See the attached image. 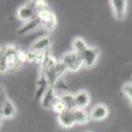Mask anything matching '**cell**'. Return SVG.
I'll return each mask as SVG.
<instances>
[{
    "label": "cell",
    "mask_w": 132,
    "mask_h": 132,
    "mask_svg": "<svg viewBox=\"0 0 132 132\" xmlns=\"http://www.w3.org/2000/svg\"><path fill=\"white\" fill-rule=\"evenodd\" d=\"M19 49L12 44H6L1 47L0 71L1 73H6L15 69L21 65L17 58Z\"/></svg>",
    "instance_id": "1"
},
{
    "label": "cell",
    "mask_w": 132,
    "mask_h": 132,
    "mask_svg": "<svg viewBox=\"0 0 132 132\" xmlns=\"http://www.w3.org/2000/svg\"><path fill=\"white\" fill-rule=\"evenodd\" d=\"M61 61L65 65L68 71L73 72L79 71L84 66L82 54L74 51L63 54Z\"/></svg>",
    "instance_id": "2"
},
{
    "label": "cell",
    "mask_w": 132,
    "mask_h": 132,
    "mask_svg": "<svg viewBox=\"0 0 132 132\" xmlns=\"http://www.w3.org/2000/svg\"><path fill=\"white\" fill-rule=\"evenodd\" d=\"M16 115V108L14 104L6 95L3 87H1V118L11 119Z\"/></svg>",
    "instance_id": "3"
},
{
    "label": "cell",
    "mask_w": 132,
    "mask_h": 132,
    "mask_svg": "<svg viewBox=\"0 0 132 132\" xmlns=\"http://www.w3.org/2000/svg\"><path fill=\"white\" fill-rule=\"evenodd\" d=\"M37 16L41 20L42 26L48 31H52L56 26L57 18L56 15L52 11L46 8V9L38 11Z\"/></svg>",
    "instance_id": "4"
},
{
    "label": "cell",
    "mask_w": 132,
    "mask_h": 132,
    "mask_svg": "<svg viewBox=\"0 0 132 132\" xmlns=\"http://www.w3.org/2000/svg\"><path fill=\"white\" fill-rule=\"evenodd\" d=\"M37 12L34 2H29L18 8L16 16L20 21L25 23L37 17Z\"/></svg>",
    "instance_id": "5"
},
{
    "label": "cell",
    "mask_w": 132,
    "mask_h": 132,
    "mask_svg": "<svg viewBox=\"0 0 132 132\" xmlns=\"http://www.w3.org/2000/svg\"><path fill=\"white\" fill-rule=\"evenodd\" d=\"M81 54L84 61V66L87 68H91L94 67L98 60L100 51L96 47L88 46Z\"/></svg>",
    "instance_id": "6"
},
{
    "label": "cell",
    "mask_w": 132,
    "mask_h": 132,
    "mask_svg": "<svg viewBox=\"0 0 132 132\" xmlns=\"http://www.w3.org/2000/svg\"><path fill=\"white\" fill-rule=\"evenodd\" d=\"M110 4L113 15L118 21H122L127 13V1L125 0H112Z\"/></svg>",
    "instance_id": "7"
},
{
    "label": "cell",
    "mask_w": 132,
    "mask_h": 132,
    "mask_svg": "<svg viewBox=\"0 0 132 132\" xmlns=\"http://www.w3.org/2000/svg\"><path fill=\"white\" fill-rule=\"evenodd\" d=\"M89 117L94 121H102L105 120L109 115L108 106L105 104L98 103L92 108Z\"/></svg>",
    "instance_id": "8"
},
{
    "label": "cell",
    "mask_w": 132,
    "mask_h": 132,
    "mask_svg": "<svg viewBox=\"0 0 132 132\" xmlns=\"http://www.w3.org/2000/svg\"><path fill=\"white\" fill-rule=\"evenodd\" d=\"M41 27H43L42 21L37 16L32 20L24 23L18 29V34L19 35H25L35 31Z\"/></svg>",
    "instance_id": "9"
},
{
    "label": "cell",
    "mask_w": 132,
    "mask_h": 132,
    "mask_svg": "<svg viewBox=\"0 0 132 132\" xmlns=\"http://www.w3.org/2000/svg\"><path fill=\"white\" fill-rule=\"evenodd\" d=\"M58 121L59 125L65 128H70L76 124L72 110L67 109L58 114Z\"/></svg>",
    "instance_id": "10"
},
{
    "label": "cell",
    "mask_w": 132,
    "mask_h": 132,
    "mask_svg": "<svg viewBox=\"0 0 132 132\" xmlns=\"http://www.w3.org/2000/svg\"><path fill=\"white\" fill-rule=\"evenodd\" d=\"M57 96L54 87L49 86L40 100L42 107L45 109H51Z\"/></svg>",
    "instance_id": "11"
},
{
    "label": "cell",
    "mask_w": 132,
    "mask_h": 132,
    "mask_svg": "<svg viewBox=\"0 0 132 132\" xmlns=\"http://www.w3.org/2000/svg\"><path fill=\"white\" fill-rule=\"evenodd\" d=\"M52 41L50 37H43L34 41L32 44L30 50L35 52H46L48 51L51 45Z\"/></svg>",
    "instance_id": "12"
},
{
    "label": "cell",
    "mask_w": 132,
    "mask_h": 132,
    "mask_svg": "<svg viewBox=\"0 0 132 132\" xmlns=\"http://www.w3.org/2000/svg\"><path fill=\"white\" fill-rule=\"evenodd\" d=\"M75 102L76 108L85 109L90 102V97L88 91L81 90L75 95Z\"/></svg>",
    "instance_id": "13"
},
{
    "label": "cell",
    "mask_w": 132,
    "mask_h": 132,
    "mask_svg": "<svg viewBox=\"0 0 132 132\" xmlns=\"http://www.w3.org/2000/svg\"><path fill=\"white\" fill-rule=\"evenodd\" d=\"M73 114L75 120L76 124L85 125L89 122V114L87 113L84 109L75 108L72 110Z\"/></svg>",
    "instance_id": "14"
},
{
    "label": "cell",
    "mask_w": 132,
    "mask_h": 132,
    "mask_svg": "<svg viewBox=\"0 0 132 132\" xmlns=\"http://www.w3.org/2000/svg\"><path fill=\"white\" fill-rule=\"evenodd\" d=\"M73 51L79 53H82L88 47L86 41L81 37L75 38L72 44Z\"/></svg>",
    "instance_id": "15"
},
{
    "label": "cell",
    "mask_w": 132,
    "mask_h": 132,
    "mask_svg": "<svg viewBox=\"0 0 132 132\" xmlns=\"http://www.w3.org/2000/svg\"><path fill=\"white\" fill-rule=\"evenodd\" d=\"M62 101L67 106V109L73 110L76 108L75 102V95L70 93H65L59 96Z\"/></svg>",
    "instance_id": "16"
},
{
    "label": "cell",
    "mask_w": 132,
    "mask_h": 132,
    "mask_svg": "<svg viewBox=\"0 0 132 132\" xmlns=\"http://www.w3.org/2000/svg\"><path fill=\"white\" fill-rule=\"evenodd\" d=\"M51 109L55 113L58 114V115L61 113H62L63 112H64L65 110H67V106L63 103V102L62 101L60 97L58 95L56 96V99H55L54 103L52 105Z\"/></svg>",
    "instance_id": "17"
},
{
    "label": "cell",
    "mask_w": 132,
    "mask_h": 132,
    "mask_svg": "<svg viewBox=\"0 0 132 132\" xmlns=\"http://www.w3.org/2000/svg\"><path fill=\"white\" fill-rule=\"evenodd\" d=\"M122 92L132 105V82L125 83L122 86Z\"/></svg>",
    "instance_id": "18"
},
{
    "label": "cell",
    "mask_w": 132,
    "mask_h": 132,
    "mask_svg": "<svg viewBox=\"0 0 132 132\" xmlns=\"http://www.w3.org/2000/svg\"><path fill=\"white\" fill-rule=\"evenodd\" d=\"M34 5L37 11L47 8V3L45 1H36L34 2Z\"/></svg>",
    "instance_id": "19"
},
{
    "label": "cell",
    "mask_w": 132,
    "mask_h": 132,
    "mask_svg": "<svg viewBox=\"0 0 132 132\" xmlns=\"http://www.w3.org/2000/svg\"><path fill=\"white\" fill-rule=\"evenodd\" d=\"M27 61L29 62H34L36 61V56H37V52L32 50H29L28 52L26 53Z\"/></svg>",
    "instance_id": "20"
},
{
    "label": "cell",
    "mask_w": 132,
    "mask_h": 132,
    "mask_svg": "<svg viewBox=\"0 0 132 132\" xmlns=\"http://www.w3.org/2000/svg\"><path fill=\"white\" fill-rule=\"evenodd\" d=\"M88 132H90V131H88Z\"/></svg>",
    "instance_id": "21"
}]
</instances>
